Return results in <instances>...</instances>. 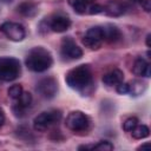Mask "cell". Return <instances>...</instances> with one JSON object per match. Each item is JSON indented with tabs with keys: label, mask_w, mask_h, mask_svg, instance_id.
<instances>
[{
	"label": "cell",
	"mask_w": 151,
	"mask_h": 151,
	"mask_svg": "<svg viewBox=\"0 0 151 151\" xmlns=\"http://www.w3.org/2000/svg\"><path fill=\"white\" fill-rule=\"evenodd\" d=\"M126 6L120 0H110L104 6V13H106L110 17H120L125 13Z\"/></svg>",
	"instance_id": "11"
},
{
	"label": "cell",
	"mask_w": 151,
	"mask_h": 151,
	"mask_svg": "<svg viewBox=\"0 0 151 151\" xmlns=\"http://www.w3.org/2000/svg\"><path fill=\"white\" fill-rule=\"evenodd\" d=\"M150 39H151V34L149 33V34L146 35V46H147V47H150V46H151V42H150Z\"/></svg>",
	"instance_id": "28"
},
{
	"label": "cell",
	"mask_w": 151,
	"mask_h": 151,
	"mask_svg": "<svg viewBox=\"0 0 151 151\" xmlns=\"http://www.w3.org/2000/svg\"><path fill=\"white\" fill-rule=\"evenodd\" d=\"M66 84L79 92H85L92 85V72L88 65H79L72 70H70L65 77Z\"/></svg>",
	"instance_id": "1"
},
{
	"label": "cell",
	"mask_w": 151,
	"mask_h": 151,
	"mask_svg": "<svg viewBox=\"0 0 151 151\" xmlns=\"http://www.w3.org/2000/svg\"><path fill=\"white\" fill-rule=\"evenodd\" d=\"M7 93H8V96H9L12 99H15V100H17V99L20 97V94L22 93V87H21V85H18V84L12 85V86L8 88Z\"/></svg>",
	"instance_id": "20"
},
{
	"label": "cell",
	"mask_w": 151,
	"mask_h": 151,
	"mask_svg": "<svg viewBox=\"0 0 151 151\" xmlns=\"http://www.w3.org/2000/svg\"><path fill=\"white\" fill-rule=\"evenodd\" d=\"M92 150H100V151H110L113 150V145L107 140H101L96 145H92Z\"/></svg>",
	"instance_id": "22"
},
{
	"label": "cell",
	"mask_w": 151,
	"mask_h": 151,
	"mask_svg": "<svg viewBox=\"0 0 151 151\" xmlns=\"http://www.w3.org/2000/svg\"><path fill=\"white\" fill-rule=\"evenodd\" d=\"M132 72L138 76V77H145V78H149L151 76V67H150V64L143 59V58H137L133 63V66H132Z\"/></svg>",
	"instance_id": "12"
},
{
	"label": "cell",
	"mask_w": 151,
	"mask_h": 151,
	"mask_svg": "<svg viewBox=\"0 0 151 151\" xmlns=\"http://www.w3.org/2000/svg\"><path fill=\"white\" fill-rule=\"evenodd\" d=\"M5 120H6V116H5V112L4 110L0 107V127L5 124Z\"/></svg>",
	"instance_id": "26"
},
{
	"label": "cell",
	"mask_w": 151,
	"mask_h": 151,
	"mask_svg": "<svg viewBox=\"0 0 151 151\" xmlns=\"http://www.w3.org/2000/svg\"><path fill=\"white\" fill-rule=\"evenodd\" d=\"M150 147H151V144L150 143H145V144L138 146V150H145V149H150Z\"/></svg>",
	"instance_id": "27"
},
{
	"label": "cell",
	"mask_w": 151,
	"mask_h": 151,
	"mask_svg": "<svg viewBox=\"0 0 151 151\" xmlns=\"http://www.w3.org/2000/svg\"><path fill=\"white\" fill-rule=\"evenodd\" d=\"M37 91L45 98H52L55 96L58 91V84L57 80L52 77L41 79L37 85Z\"/></svg>",
	"instance_id": "9"
},
{
	"label": "cell",
	"mask_w": 151,
	"mask_h": 151,
	"mask_svg": "<svg viewBox=\"0 0 151 151\" xmlns=\"http://www.w3.org/2000/svg\"><path fill=\"white\" fill-rule=\"evenodd\" d=\"M138 2L142 5V7H143V9L145 12H150L151 11V0H139Z\"/></svg>",
	"instance_id": "25"
},
{
	"label": "cell",
	"mask_w": 151,
	"mask_h": 151,
	"mask_svg": "<svg viewBox=\"0 0 151 151\" xmlns=\"http://www.w3.org/2000/svg\"><path fill=\"white\" fill-rule=\"evenodd\" d=\"M0 32H2L12 41H21L26 35V32L22 25L18 22H11V21L4 22L0 26Z\"/></svg>",
	"instance_id": "7"
},
{
	"label": "cell",
	"mask_w": 151,
	"mask_h": 151,
	"mask_svg": "<svg viewBox=\"0 0 151 151\" xmlns=\"http://www.w3.org/2000/svg\"><path fill=\"white\" fill-rule=\"evenodd\" d=\"M71 26V20L61 14H57L48 19V27L51 31L57 32V33H63L66 32Z\"/></svg>",
	"instance_id": "10"
},
{
	"label": "cell",
	"mask_w": 151,
	"mask_h": 151,
	"mask_svg": "<svg viewBox=\"0 0 151 151\" xmlns=\"http://www.w3.org/2000/svg\"><path fill=\"white\" fill-rule=\"evenodd\" d=\"M60 52H61V55L68 60H76L81 58L83 55L81 48L74 42V40L71 37H66L63 39Z\"/></svg>",
	"instance_id": "8"
},
{
	"label": "cell",
	"mask_w": 151,
	"mask_h": 151,
	"mask_svg": "<svg viewBox=\"0 0 151 151\" xmlns=\"http://www.w3.org/2000/svg\"><path fill=\"white\" fill-rule=\"evenodd\" d=\"M116 90L119 94H127L129 93V83H124L122 81L120 84H118L116 86Z\"/></svg>",
	"instance_id": "24"
},
{
	"label": "cell",
	"mask_w": 151,
	"mask_h": 151,
	"mask_svg": "<svg viewBox=\"0 0 151 151\" xmlns=\"http://www.w3.org/2000/svg\"><path fill=\"white\" fill-rule=\"evenodd\" d=\"M60 119H61V112L59 110L44 111L34 118L33 127L35 131L44 132V131L48 130L51 126H53L55 123H58Z\"/></svg>",
	"instance_id": "4"
},
{
	"label": "cell",
	"mask_w": 151,
	"mask_h": 151,
	"mask_svg": "<svg viewBox=\"0 0 151 151\" xmlns=\"http://www.w3.org/2000/svg\"><path fill=\"white\" fill-rule=\"evenodd\" d=\"M103 12H104V6H101L97 2H93L88 8L87 14H99V13H103Z\"/></svg>",
	"instance_id": "23"
},
{
	"label": "cell",
	"mask_w": 151,
	"mask_h": 151,
	"mask_svg": "<svg viewBox=\"0 0 151 151\" xmlns=\"http://www.w3.org/2000/svg\"><path fill=\"white\" fill-rule=\"evenodd\" d=\"M18 12L24 15V17H28V18H32L34 17L37 13H38V6L32 2V1H25V2H21L19 6H18Z\"/></svg>",
	"instance_id": "16"
},
{
	"label": "cell",
	"mask_w": 151,
	"mask_h": 151,
	"mask_svg": "<svg viewBox=\"0 0 151 151\" xmlns=\"http://www.w3.org/2000/svg\"><path fill=\"white\" fill-rule=\"evenodd\" d=\"M104 41V31L101 26H93L88 28L83 38V44L90 50H98Z\"/></svg>",
	"instance_id": "6"
},
{
	"label": "cell",
	"mask_w": 151,
	"mask_h": 151,
	"mask_svg": "<svg viewBox=\"0 0 151 151\" xmlns=\"http://www.w3.org/2000/svg\"><path fill=\"white\" fill-rule=\"evenodd\" d=\"M70 6L78 14H87L90 6L94 2V0H67Z\"/></svg>",
	"instance_id": "15"
},
{
	"label": "cell",
	"mask_w": 151,
	"mask_h": 151,
	"mask_svg": "<svg viewBox=\"0 0 151 151\" xmlns=\"http://www.w3.org/2000/svg\"><path fill=\"white\" fill-rule=\"evenodd\" d=\"M144 90H145V84L139 80H132L129 83V93H131V96L142 94Z\"/></svg>",
	"instance_id": "18"
},
{
	"label": "cell",
	"mask_w": 151,
	"mask_h": 151,
	"mask_svg": "<svg viewBox=\"0 0 151 151\" xmlns=\"http://www.w3.org/2000/svg\"><path fill=\"white\" fill-rule=\"evenodd\" d=\"M101 80L107 86H117L118 84H120L124 80V73L120 70L114 68V70L107 72L106 74H104Z\"/></svg>",
	"instance_id": "13"
},
{
	"label": "cell",
	"mask_w": 151,
	"mask_h": 151,
	"mask_svg": "<svg viewBox=\"0 0 151 151\" xmlns=\"http://www.w3.org/2000/svg\"><path fill=\"white\" fill-rule=\"evenodd\" d=\"M131 134L134 139H144L146 138L149 134H150V130L146 125L142 124V125H137L132 131H131Z\"/></svg>",
	"instance_id": "17"
},
{
	"label": "cell",
	"mask_w": 151,
	"mask_h": 151,
	"mask_svg": "<svg viewBox=\"0 0 151 151\" xmlns=\"http://www.w3.org/2000/svg\"><path fill=\"white\" fill-rule=\"evenodd\" d=\"M104 31V40L109 42H116L122 38V33L118 27L109 24L105 26H101Z\"/></svg>",
	"instance_id": "14"
},
{
	"label": "cell",
	"mask_w": 151,
	"mask_h": 151,
	"mask_svg": "<svg viewBox=\"0 0 151 151\" xmlns=\"http://www.w3.org/2000/svg\"><path fill=\"white\" fill-rule=\"evenodd\" d=\"M137 125H138V119L136 117H130L123 123V129L127 132H131Z\"/></svg>",
	"instance_id": "21"
},
{
	"label": "cell",
	"mask_w": 151,
	"mask_h": 151,
	"mask_svg": "<svg viewBox=\"0 0 151 151\" xmlns=\"http://www.w3.org/2000/svg\"><path fill=\"white\" fill-rule=\"evenodd\" d=\"M31 104H32V94L29 92H24L22 91V93L20 94V97L17 99L15 105H18L21 109L26 110L28 106H31Z\"/></svg>",
	"instance_id": "19"
},
{
	"label": "cell",
	"mask_w": 151,
	"mask_h": 151,
	"mask_svg": "<svg viewBox=\"0 0 151 151\" xmlns=\"http://www.w3.org/2000/svg\"><path fill=\"white\" fill-rule=\"evenodd\" d=\"M1 1H2V2H5V4H8V2H11L12 0H1Z\"/></svg>",
	"instance_id": "29"
},
{
	"label": "cell",
	"mask_w": 151,
	"mask_h": 151,
	"mask_svg": "<svg viewBox=\"0 0 151 151\" xmlns=\"http://www.w3.org/2000/svg\"><path fill=\"white\" fill-rule=\"evenodd\" d=\"M90 118L81 111H72L66 117L65 124L67 129H70L73 132H80L85 131L90 126Z\"/></svg>",
	"instance_id": "5"
},
{
	"label": "cell",
	"mask_w": 151,
	"mask_h": 151,
	"mask_svg": "<svg viewBox=\"0 0 151 151\" xmlns=\"http://www.w3.org/2000/svg\"><path fill=\"white\" fill-rule=\"evenodd\" d=\"M21 72V66L18 59L13 57L0 58V81L15 80Z\"/></svg>",
	"instance_id": "3"
},
{
	"label": "cell",
	"mask_w": 151,
	"mask_h": 151,
	"mask_svg": "<svg viewBox=\"0 0 151 151\" xmlns=\"http://www.w3.org/2000/svg\"><path fill=\"white\" fill-rule=\"evenodd\" d=\"M25 63H26V66L31 71H33V72H44V71L48 70L52 66L53 58L46 48H44L41 46H38V47L32 48L28 52Z\"/></svg>",
	"instance_id": "2"
},
{
	"label": "cell",
	"mask_w": 151,
	"mask_h": 151,
	"mask_svg": "<svg viewBox=\"0 0 151 151\" xmlns=\"http://www.w3.org/2000/svg\"><path fill=\"white\" fill-rule=\"evenodd\" d=\"M130 1H132V2H138L139 0H130Z\"/></svg>",
	"instance_id": "30"
}]
</instances>
